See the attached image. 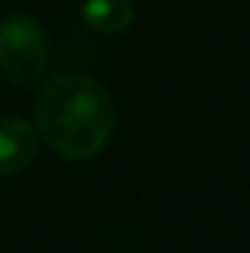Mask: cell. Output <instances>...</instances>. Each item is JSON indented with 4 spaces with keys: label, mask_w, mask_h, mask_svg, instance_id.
<instances>
[{
    "label": "cell",
    "mask_w": 250,
    "mask_h": 253,
    "mask_svg": "<svg viewBox=\"0 0 250 253\" xmlns=\"http://www.w3.org/2000/svg\"><path fill=\"white\" fill-rule=\"evenodd\" d=\"M36 129L65 159H91L115 129L112 94L94 77L59 74L36 97Z\"/></svg>",
    "instance_id": "1"
},
{
    "label": "cell",
    "mask_w": 250,
    "mask_h": 253,
    "mask_svg": "<svg viewBox=\"0 0 250 253\" xmlns=\"http://www.w3.org/2000/svg\"><path fill=\"white\" fill-rule=\"evenodd\" d=\"M50 68L47 30L27 15L0 21V71L15 85H36Z\"/></svg>",
    "instance_id": "2"
},
{
    "label": "cell",
    "mask_w": 250,
    "mask_h": 253,
    "mask_svg": "<svg viewBox=\"0 0 250 253\" xmlns=\"http://www.w3.org/2000/svg\"><path fill=\"white\" fill-rule=\"evenodd\" d=\"M39 153L36 126L15 115H0V177H15L33 165Z\"/></svg>",
    "instance_id": "3"
},
{
    "label": "cell",
    "mask_w": 250,
    "mask_h": 253,
    "mask_svg": "<svg viewBox=\"0 0 250 253\" xmlns=\"http://www.w3.org/2000/svg\"><path fill=\"white\" fill-rule=\"evenodd\" d=\"M83 18L91 30H97L103 36H121L132 27L135 9L129 0H85Z\"/></svg>",
    "instance_id": "4"
}]
</instances>
